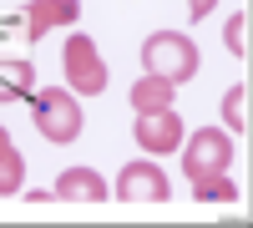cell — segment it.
Returning <instances> with one entry per match:
<instances>
[{"mask_svg": "<svg viewBox=\"0 0 253 228\" xmlns=\"http://www.w3.org/2000/svg\"><path fill=\"white\" fill-rule=\"evenodd\" d=\"M61 71H66V87H76L81 96L107 91V61H101L96 41H91L86 31H76L66 46H61Z\"/></svg>", "mask_w": 253, "mask_h": 228, "instance_id": "3957f363", "label": "cell"}, {"mask_svg": "<svg viewBox=\"0 0 253 228\" xmlns=\"http://www.w3.org/2000/svg\"><path fill=\"white\" fill-rule=\"evenodd\" d=\"M15 96H20V91L10 87V81H0V101H15Z\"/></svg>", "mask_w": 253, "mask_h": 228, "instance_id": "e0dca14e", "label": "cell"}, {"mask_svg": "<svg viewBox=\"0 0 253 228\" xmlns=\"http://www.w3.org/2000/svg\"><path fill=\"white\" fill-rule=\"evenodd\" d=\"M137 147L142 152H177L182 147V117L172 112V107H167V112H147V117H137Z\"/></svg>", "mask_w": 253, "mask_h": 228, "instance_id": "8992f818", "label": "cell"}, {"mask_svg": "<svg viewBox=\"0 0 253 228\" xmlns=\"http://www.w3.org/2000/svg\"><path fill=\"white\" fill-rule=\"evenodd\" d=\"M56 198L61 203H86V208H96V203H107V182H101L96 168H66L56 178Z\"/></svg>", "mask_w": 253, "mask_h": 228, "instance_id": "52a82bcc", "label": "cell"}, {"mask_svg": "<svg viewBox=\"0 0 253 228\" xmlns=\"http://www.w3.org/2000/svg\"><path fill=\"white\" fill-rule=\"evenodd\" d=\"M26 198H31V203H36V208H41V203H51V198H56V188H51V193H46V188H31Z\"/></svg>", "mask_w": 253, "mask_h": 228, "instance_id": "2e32d148", "label": "cell"}, {"mask_svg": "<svg viewBox=\"0 0 253 228\" xmlns=\"http://www.w3.org/2000/svg\"><path fill=\"white\" fill-rule=\"evenodd\" d=\"M31 112H36V132L56 142V147H66V142L81 137V127H86V117H81V101L71 87H46L36 101H31Z\"/></svg>", "mask_w": 253, "mask_h": 228, "instance_id": "7a4b0ae2", "label": "cell"}, {"mask_svg": "<svg viewBox=\"0 0 253 228\" xmlns=\"http://www.w3.org/2000/svg\"><path fill=\"white\" fill-rule=\"evenodd\" d=\"M233 162V137L223 127H198L182 142V173L187 178H208V173H228Z\"/></svg>", "mask_w": 253, "mask_h": 228, "instance_id": "277c9868", "label": "cell"}, {"mask_svg": "<svg viewBox=\"0 0 253 228\" xmlns=\"http://www.w3.org/2000/svg\"><path fill=\"white\" fill-rule=\"evenodd\" d=\"M172 81H162V76H142L132 91H126V101H132V112L137 117H147V112H167L172 107Z\"/></svg>", "mask_w": 253, "mask_h": 228, "instance_id": "9c48e42d", "label": "cell"}, {"mask_svg": "<svg viewBox=\"0 0 253 228\" xmlns=\"http://www.w3.org/2000/svg\"><path fill=\"white\" fill-rule=\"evenodd\" d=\"M0 147H10V132H5V127H0Z\"/></svg>", "mask_w": 253, "mask_h": 228, "instance_id": "ac0fdd59", "label": "cell"}, {"mask_svg": "<svg viewBox=\"0 0 253 228\" xmlns=\"http://www.w3.org/2000/svg\"><path fill=\"white\" fill-rule=\"evenodd\" d=\"M223 46L233 51V56H248V10H238V15L223 26Z\"/></svg>", "mask_w": 253, "mask_h": 228, "instance_id": "4fadbf2b", "label": "cell"}, {"mask_svg": "<svg viewBox=\"0 0 253 228\" xmlns=\"http://www.w3.org/2000/svg\"><path fill=\"white\" fill-rule=\"evenodd\" d=\"M117 198L122 203H137V208H147V203H167L172 198V188H167V178L157 162H122V178H117Z\"/></svg>", "mask_w": 253, "mask_h": 228, "instance_id": "5b68a950", "label": "cell"}, {"mask_svg": "<svg viewBox=\"0 0 253 228\" xmlns=\"http://www.w3.org/2000/svg\"><path fill=\"white\" fill-rule=\"evenodd\" d=\"M193 198H198V203H238V182L228 178V173L193 178Z\"/></svg>", "mask_w": 253, "mask_h": 228, "instance_id": "30bf717a", "label": "cell"}, {"mask_svg": "<svg viewBox=\"0 0 253 228\" xmlns=\"http://www.w3.org/2000/svg\"><path fill=\"white\" fill-rule=\"evenodd\" d=\"M223 127L248 132V87H243V81H238V87H228V96H223Z\"/></svg>", "mask_w": 253, "mask_h": 228, "instance_id": "7c38bea8", "label": "cell"}, {"mask_svg": "<svg viewBox=\"0 0 253 228\" xmlns=\"http://www.w3.org/2000/svg\"><path fill=\"white\" fill-rule=\"evenodd\" d=\"M0 81H10V87L26 96V87H36V66L31 61H0Z\"/></svg>", "mask_w": 253, "mask_h": 228, "instance_id": "5bb4252c", "label": "cell"}, {"mask_svg": "<svg viewBox=\"0 0 253 228\" xmlns=\"http://www.w3.org/2000/svg\"><path fill=\"white\" fill-rule=\"evenodd\" d=\"M213 5H218V0H187V10H193V20H203V15L213 10Z\"/></svg>", "mask_w": 253, "mask_h": 228, "instance_id": "9a60e30c", "label": "cell"}, {"mask_svg": "<svg viewBox=\"0 0 253 228\" xmlns=\"http://www.w3.org/2000/svg\"><path fill=\"white\" fill-rule=\"evenodd\" d=\"M76 15H81L76 0H31V5H26V41H41L56 26H71Z\"/></svg>", "mask_w": 253, "mask_h": 228, "instance_id": "ba28073f", "label": "cell"}, {"mask_svg": "<svg viewBox=\"0 0 253 228\" xmlns=\"http://www.w3.org/2000/svg\"><path fill=\"white\" fill-rule=\"evenodd\" d=\"M142 61H147V76H162L172 87L198 76V46L182 31H152L142 41Z\"/></svg>", "mask_w": 253, "mask_h": 228, "instance_id": "6da1fadb", "label": "cell"}, {"mask_svg": "<svg viewBox=\"0 0 253 228\" xmlns=\"http://www.w3.org/2000/svg\"><path fill=\"white\" fill-rule=\"evenodd\" d=\"M20 188H26V157L10 142V147H0V198H15Z\"/></svg>", "mask_w": 253, "mask_h": 228, "instance_id": "8fae6325", "label": "cell"}]
</instances>
